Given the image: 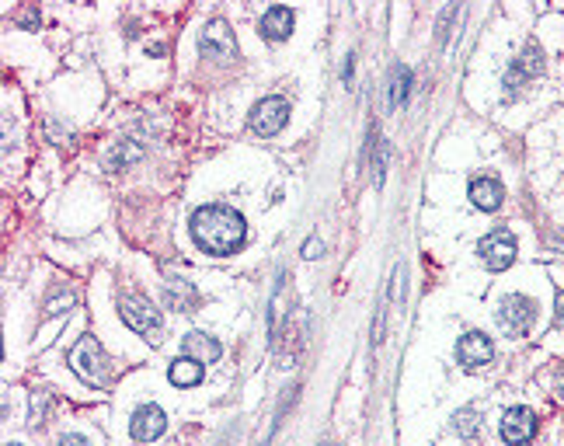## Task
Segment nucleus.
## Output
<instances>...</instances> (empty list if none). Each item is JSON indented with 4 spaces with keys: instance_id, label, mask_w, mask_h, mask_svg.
Returning <instances> with one entry per match:
<instances>
[{
    "instance_id": "obj_1",
    "label": "nucleus",
    "mask_w": 564,
    "mask_h": 446,
    "mask_svg": "<svg viewBox=\"0 0 564 446\" xmlns=\"http://www.w3.org/2000/svg\"><path fill=\"white\" fill-rule=\"evenodd\" d=\"M244 216L230 206H219V202H209V206H199L192 213V238L195 245L206 251V255H230L244 245Z\"/></svg>"
},
{
    "instance_id": "obj_2",
    "label": "nucleus",
    "mask_w": 564,
    "mask_h": 446,
    "mask_svg": "<svg viewBox=\"0 0 564 446\" xmlns=\"http://www.w3.org/2000/svg\"><path fill=\"white\" fill-rule=\"evenodd\" d=\"M70 370L84 380V383H94V387H105L108 383V356L101 349V342L94 335H84L74 349H70Z\"/></svg>"
},
{
    "instance_id": "obj_3",
    "label": "nucleus",
    "mask_w": 564,
    "mask_h": 446,
    "mask_svg": "<svg viewBox=\"0 0 564 446\" xmlns=\"http://www.w3.org/2000/svg\"><path fill=\"white\" fill-rule=\"evenodd\" d=\"M119 314H122V321H126L136 335H143L147 342H160L164 321H160V311H157L147 297H140V293H122V297H119Z\"/></svg>"
},
{
    "instance_id": "obj_4",
    "label": "nucleus",
    "mask_w": 564,
    "mask_h": 446,
    "mask_svg": "<svg viewBox=\"0 0 564 446\" xmlns=\"http://www.w3.org/2000/svg\"><path fill=\"white\" fill-rule=\"evenodd\" d=\"M533 321H536V304H533L529 297L512 293V297H505V300L498 304V328H501L505 335L519 338V335L529 331Z\"/></svg>"
},
{
    "instance_id": "obj_5",
    "label": "nucleus",
    "mask_w": 564,
    "mask_h": 446,
    "mask_svg": "<svg viewBox=\"0 0 564 446\" xmlns=\"http://www.w3.org/2000/svg\"><path fill=\"white\" fill-rule=\"evenodd\" d=\"M477 255H481V262H484L488 272H505V269L515 262V238H512L508 231L498 227V231H491V234L481 238Z\"/></svg>"
},
{
    "instance_id": "obj_6",
    "label": "nucleus",
    "mask_w": 564,
    "mask_h": 446,
    "mask_svg": "<svg viewBox=\"0 0 564 446\" xmlns=\"http://www.w3.org/2000/svg\"><path fill=\"white\" fill-rule=\"evenodd\" d=\"M286 119H290V101L286 98H279V94H272V98H261L254 108H251V133H258V136H275L282 126H286Z\"/></svg>"
},
{
    "instance_id": "obj_7",
    "label": "nucleus",
    "mask_w": 564,
    "mask_h": 446,
    "mask_svg": "<svg viewBox=\"0 0 564 446\" xmlns=\"http://www.w3.org/2000/svg\"><path fill=\"white\" fill-rule=\"evenodd\" d=\"M199 49H202L206 60L226 63V60L237 56V39H233L230 25H226L223 18H216V22H209V25L202 28V35H199Z\"/></svg>"
},
{
    "instance_id": "obj_8",
    "label": "nucleus",
    "mask_w": 564,
    "mask_h": 446,
    "mask_svg": "<svg viewBox=\"0 0 564 446\" xmlns=\"http://www.w3.org/2000/svg\"><path fill=\"white\" fill-rule=\"evenodd\" d=\"M543 74V53H540V46L536 42H529L526 49H522V56L508 67V74H505V98H515L529 81H536Z\"/></svg>"
},
{
    "instance_id": "obj_9",
    "label": "nucleus",
    "mask_w": 564,
    "mask_h": 446,
    "mask_svg": "<svg viewBox=\"0 0 564 446\" xmlns=\"http://www.w3.org/2000/svg\"><path fill=\"white\" fill-rule=\"evenodd\" d=\"M491 359H495V345H491L488 335H481V331H467V335L456 342V363H460L463 370L477 373V370H484Z\"/></svg>"
},
{
    "instance_id": "obj_10",
    "label": "nucleus",
    "mask_w": 564,
    "mask_h": 446,
    "mask_svg": "<svg viewBox=\"0 0 564 446\" xmlns=\"http://www.w3.org/2000/svg\"><path fill=\"white\" fill-rule=\"evenodd\" d=\"M533 436H536V415H533V408L519 404V408H508V411L501 415V439H505V443L526 446Z\"/></svg>"
},
{
    "instance_id": "obj_11",
    "label": "nucleus",
    "mask_w": 564,
    "mask_h": 446,
    "mask_svg": "<svg viewBox=\"0 0 564 446\" xmlns=\"http://www.w3.org/2000/svg\"><path fill=\"white\" fill-rule=\"evenodd\" d=\"M164 429H167V418H164V411H160L157 404H140V408L133 411V418H129V432H133V439H140V443L157 439Z\"/></svg>"
},
{
    "instance_id": "obj_12",
    "label": "nucleus",
    "mask_w": 564,
    "mask_h": 446,
    "mask_svg": "<svg viewBox=\"0 0 564 446\" xmlns=\"http://www.w3.org/2000/svg\"><path fill=\"white\" fill-rule=\"evenodd\" d=\"M181 349H185L188 359H195V363H202V366H209V363H216V359L223 356V345H219L216 338L202 335V331H188V335L181 338Z\"/></svg>"
},
{
    "instance_id": "obj_13",
    "label": "nucleus",
    "mask_w": 564,
    "mask_h": 446,
    "mask_svg": "<svg viewBox=\"0 0 564 446\" xmlns=\"http://www.w3.org/2000/svg\"><path fill=\"white\" fill-rule=\"evenodd\" d=\"M290 32H293V11H290V8L275 4V8H268V11L261 15V35H265L268 42L290 39Z\"/></svg>"
},
{
    "instance_id": "obj_14",
    "label": "nucleus",
    "mask_w": 564,
    "mask_h": 446,
    "mask_svg": "<svg viewBox=\"0 0 564 446\" xmlns=\"http://www.w3.org/2000/svg\"><path fill=\"white\" fill-rule=\"evenodd\" d=\"M501 199H505V188H501L495 178H474V181H470V202H474L477 209L495 213V209L501 206Z\"/></svg>"
},
{
    "instance_id": "obj_15",
    "label": "nucleus",
    "mask_w": 564,
    "mask_h": 446,
    "mask_svg": "<svg viewBox=\"0 0 564 446\" xmlns=\"http://www.w3.org/2000/svg\"><path fill=\"white\" fill-rule=\"evenodd\" d=\"M164 300H167V307H178V311H185V314H192V311L199 307V293H195V286H192V283H185V279L167 283Z\"/></svg>"
},
{
    "instance_id": "obj_16",
    "label": "nucleus",
    "mask_w": 564,
    "mask_h": 446,
    "mask_svg": "<svg viewBox=\"0 0 564 446\" xmlns=\"http://www.w3.org/2000/svg\"><path fill=\"white\" fill-rule=\"evenodd\" d=\"M167 380H171L174 387H195V383L202 380V363H195V359L181 356V359H174V363H171Z\"/></svg>"
},
{
    "instance_id": "obj_17",
    "label": "nucleus",
    "mask_w": 564,
    "mask_h": 446,
    "mask_svg": "<svg viewBox=\"0 0 564 446\" xmlns=\"http://www.w3.org/2000/svg\"><path fill=\"white\" fill-rule=\"evenodd\" d=\"M408 91H411V70L404 63H394L390 67V98H387V105L401 108L408 101Z\"/></svg>"
},
{
    "instance_id": "obj_18",
    "label": "nucleus",
    "mask_w": 564,
    "mask_h": 446,
    "mask_svg": "<svg viewBox=\"0 0 564 446\" xmlns=\"http://www.w3.org/2000/svg\"><path fill=\"white\" fill-rule=\"evenodd\" d=\"M282 307H286V286H279L275 297H272V338L279 335V321H282V314H286Z\"/></svg>"
},
{
    "instance_id": "obj_19",
    "label": "nucleus",
    "mask_w": 564,
    "mask_h": 446,
    "mask_svg": "<svg viewBox=\"0 0 564 446\" xmlns=\"http://www.w3.org/2000/svg\"><path fill=\"white\" fill-rule=\"evenodd\" d=\"M387 143H376V157H373V181L383 185V171H387Z\"/></svg>"
},
{
    "instance_id": "obj_20",
    "label": "nucleus",
    "mask_w": 564,
    "mask_h": 446,
    "mask_svg": "<svg viewBox=\"0 0 564 446\" xmlns=\"http://www.w3.org/2000/svg\"><path fill=\"white\" fill-rule=\"evenodd\" d=\"M70 304H74V297H70L67 290H60V293H56V297L46 304V314H60V311H63V307H70Z\"/></svg>"
},
{
    "instance_id": "obj_21",
    "label": "nucleus",
    "mask_w": 564,
    "mask_h": 446,
    "mask_svg": "<svg viewBox=\"0 0 564 446\" xmlns=\"http://www.w3.org/2000/svg\"><path fill=\"white\" fill-rule=\"evenodd\" d=\"M474 415H477V408H467V411H460V415H456V422H460V432H463V436H474Z\"/></svg>"
},
{
    "instance_id": "obj_22",
    "label": "nucleus",
    "mask_w": 564,
    "mask_h": 446,
    "mask_svg": "<svg viewBox=\"0 0 564 446\" xmlns=\"http://www.w3.org/2000/svg\"><path fill=\"white\" fill-rule=\"evenodd\" d=\"M321 251H324V245H321L317 238H310V241L304 245V258H321Z\"/></svg>"
},
{
    "instance_id": "obj_23",
    "label": "nucleus",
    "mask_w": 564,
    "mask_h": 446,
    "mask_svg": "<svg viewBox=\"0 0 564 446\" xmlns=\"http://www.w3.org/2000/svg\"><path fill=\"white\" fill-rule=\"evenodd\" d=\"M554 324L564 328V290L557 293V304H554Z\"/></svg>"
},
{
    "instance_id": "obj_24",
    "label": "nucleus",
    "mask_w": 564,
    "mask_h": 446,
    "mask_svg": "<svg viewBox=\"0 0 564 446\" xmlns=\"http://www.w3.org/2000/svg\"><path fill=\"white\" fill-rule=\"evenodd\" d=\"M60 446H91V443H88L84 436H77V432H70V436H63V439H60Z\"/></svg>"
},
{
    "instance_id": "obj_25",
    "label": "nucleus",
    "mask_w": 564,
    "mask_h": 446,
    "mask_svg": "<svg viewBox=\"0 0 564 446\" xmlns=\"http://www.w3.org/2000/svg\"><path fill=\"white\" fill-rule=\"evenodd\" d=\"M35 22H39V15H35V11H28V15L22 18V25H35Z\"/></svg>"
},
{
    "instance_id": "obj_26",
    "label": "nucleus",
    "mask_w": 564,
    "mask_h": 446,
    "mask_svg": "<svg viewBox=\"0 0 564 446\" xmlns=\"http://www.w3.org/2000/svg\"><path fill=\"white\" fill-rule=\"evenodd\" d=\"M561 397H564V383H561Z\"/></svg>"
},
{
    "instance_id": "obj_27",
    "label": "nucleus",
    "mask_w": 564,
    "mask_h": 446,
    "mask_svg": "<svg viewBox=\"0 0 564 446\" xmlns=\"http://www.w3.org/2000/svg\"><path fill=\"white\" fill-rule=\"evenodd\" d=\"M8 446H22V443H8Z\"/></svg>"
}]
</instances>
